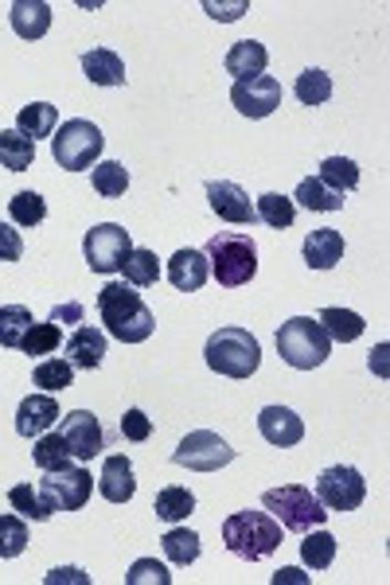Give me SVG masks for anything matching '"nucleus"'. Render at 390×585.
Returning a JSON list of instances; mask_svg holds the SVG:
<instances>
[{
  "label": "nucleus",
  "mask_w": 390,
  "mask_h": 585,
  "mask_svg": "<svg viewBox=\"0 0 390 585\" xmlns=\"http://www.w3.org/2000/svg\"><path fill=\"white\" fill-rule=\"evenodd\" d=\"M98 316L106 324V336L122 339V344H145L152 336V328H157L152 309L125 281H106L98 289Z\"/></svg>",
  "instance_id": "nucleus-1"
},
{
  "label": "nucleus",
  "mask_w": 390,
  "mask_h": 585,
  "mask_svg": "<svg viewBox=\"0 0 390 585\" xmlns=\"http://www.w3.org/2000/svg\"><path fill=\"white\" fill-rule=\"evenodd\" d=\"M223 543L246 562H262L282 546V523L270 511H234L223 520Z\"/></svg>",
  "instance_id": "nucleus-2"
},
{
  "label": "nucleus",
  "mask_w": 390,
  "mask_h": 585,
  "mask_svg": "<svg viewBox=\"0 0 390 585\" xmlns=\"http://www.w3.org/2000/svg\"><path fill=\"white\" fill-rule=\"evenodd\" d=\"M208 265L215 273V281L223 289H242L254 281L257 273V247L250 234L242 231H219L215 239L208 242Z\"/></svg>",
  "instance_id": "nucleus-3"
},
{
  "label": "nucleus",
  "mask_w": 390,
  "mask_h": 585,
  "mask_svg": "<svg viewBox=\"0 0 390 585\" xmlns=\"http://www.w3.org/2000/svg\"><path fill=\"white\" fill-rule=\"evenodd\" d=\"M262 508L282 523V531H293V535H305V531H313V527H324V520L333 515V511L316 500L313 488H305V484L270 488V492H262Z\"/></svg>",
  "instance_id": "nucleus-4"
},
{
  "label": "nucleus",
  "mask_w": 390,
  "mask_h": 585,
  "mask_svg": "<svg viewBox=\"0 0 390 585\" xmlns=\"http://www.w3.org/2000/svg\"><path fill=\"white\" fill-rule=\"evenodd\" d=\"M203 359L215 375H226V379H250L262 363V347L250 336L246 328H219L208 336V347H203Z\"/></svg>",
  "instance_id": "nucleus-5"
},
{
  "label": "nucleus",
  "mask_w": 390,
  "mask_h": 585,
  "mask_svg": "<svg viewBox=\"0 0 390 585\" xmlns=\"http://www.w3.org/2000/svg\"><path fill=\"white\" fill-rule=\"evenodd\" d=\"M277 355L289 363L293 372H313L333 355V339L313 316H293L277 328Z\"/></svg>",
  "instance_id": "nucleus-6"
},
{
  "label": "nucleus",
  "mask_w": 390,
  "mask_h": 585,
  "mask_svg": "<svg viewBox=\"0 0 390 585\" xmlns=\"http://www.w3.org/2000/svg\"><path fill=\"white\" fill-rule=\"evenodd\" d=\"M102 149H106V137L94 122L86 117H71L63 122V129H55L51 137V157L63 173H86V168L98 165Z\"/></svg>",
  "instance_id": "nucleus-7"
},
{
  "label": "nucleus",
  "mask_w": 390,
  "mask_h": 585,
  "mask_svg": "<svg viewBox=\"0 0 390 585\" xmlns=\"http://www.w3.org/2000/svg\"><path fill=\"white\" fill-rule=\"evenodd\" d=\"M91 492H94V477L83 469V464H63V469L43 472V480H40V495L48 500L51 511L86 508Z\"/></svg>",
  "instance_id": "nucleus-8"
},
{
  "label": "nucleus",
  "mask_w": 390,
  "mask_h": 585,
  "mask_svg": "<svg viewBox=\"0 0 390 585\" xmlns=\"http://www.w3.org/2000/svg\"><path fill=\"white\" fill-rule=\"evenodd\" d=\"M129 250H134V239H129V231L117 223H98L86 231L83 239V254H86V265H91L94 273H122V262L129 258Z\"/></svg>",
  "instance_id": "nucleus-9"
},
{
  "label": "nucleus",
  "mask_w": 390,
  "mask_h": 585,
  "mask_svg": "<svg viewBox=\"0 0 390 585\" xmlns=\"http://www.w3.org/2000/svg\"><path fill=\"white\" fill-rule=\"evenodd\" d=\"M231 461H234V449L219 433H211V429H196V433H188L172 449V464L191 472H219Z\"/></svg>",
  "instance_id": "nucleus-10"
},
{
  "label": "nucleus",
  "mask_w": 390,
  "mask_h": 585,
  "mask_svg": "<svg viewBox=\"0 0 390 585\" xmlns=\"http://www.w3.org/2000/svg\"><path fill=\"white\" fill-rule=\"evenodd\" d=\"M313 492L328 511H356L367 495V480H363V472L351 469V464H333V469H324L320 477H316Z\"/></svg>",
  "instance_id": "nucleus-11"
},
{
  "label": "nucleus",
  "mask_w": 390,
  "mask_h": 585,
  "mask_svg": "<svg viewBox=\"0 0 390 585\" xmlns=\"http://www.w3.org/2000/svg\"><path fill=\"white\" fill-rule=\"evenodd\" d=\"M282 94L285 91L274 75H257V79H246V83L231 86V106L239 109L242 117H250V122H262V117H270L282 106Z\"/></svg>",
  "instance_id": "nucleus-12"
},
{
  "label": "nucleus",
  "mask_w": 390,
  "mask_h": 585,
  "mask_svg": "<svg viewBox=\"0 0 390 585\" xmlns=\"http://www.w3.org/2000/svg\"><path fill=\"white\" fill-rule=\"evenodd\" d=\"M59 433L67 437L71 457L75 461H94V457L106 449V433H102V421L91 410H71L63 414V429Z\"/></svg>",
  "instance_id": "nucleus-13"
},
{
  "label": "nucleus",
  "mask_w": 390,
  "mask_h": 585,
  "mask_svg": "<svg viewBox=\"0 0 390 585\" xmlns=\"http://www.w3.org/2000/svg\"><path fill=\"white\" fill-rule=\"evenodd\" d=\"M208 207L219 215V219H223V223H234V227L257 223L250 196L239 188V184H231V180H211L208 184Z\"/></svg>",
  "instance_id": "nucleus-14"
},
{
  "label": "nucleus",
  "mask_w": 390,
  "mask_h": 585,
  "mask_svg": "<svg viewBox=\"0 0 390 585\" xmlns=\"http://www.w3.org/2000/svg\"><path fill=\"white\" fill-rule=\"evenodd\" d=\"M63 355H67V363L75 367V372H98L102 359H106V332L83 324V328H75L67 336Z\"/></svg>",
  "instance_id": "nucleus-15"
},
{
  "label": "nucleus",
  "mask_w": 390,
  "mask_h": 585,
  "mask_svg": "<svg viewBox=\"0 0 390 585\" xmlns=\"http://www.w3.org/2000/svg\"><path fill=\"white\" fill-rule=\"evenodd\" d=\"M208 278H211V265L203 250L183 247L168 258V281H172L180 293H200V289L208 285Z\"/></svg>",
  "instance_id": "nucleus-16"
},
{
  "label": "nucleus",
  "mask_w": 390,
  "mask_h": 585,
  "mask_svg": "<svg viewBox=\"0 0 390 585\" xmlns=\"http://www.w3.org/2000/svg\"><path fill=\"white\" fill-rule=\"evenodd\" d=\"M257 429H262V437L277 449L301 446V437H305V421H301L289 406H266V410L257 414Z\"/></svg>",
  "instance_id": "nucleus-17"
},
{
  "label": "nucleus",
  "mask_w": 390,
  "mask_h": 585,
  "mask_svg": "<svg viewBox=\"0 0 390 585\" xmlns=\"http://www.w3.org/2000/svg\"><path fill=\"white\" fill-rule=\"evenodd\" d=\"M55 418H63V410H59L55 395H28L24 403L17 406V433L20 437H43L51 426H55Z\"/></svg>",
  "instance_id": "nucleus-18"
},
{
  "label": "nucleus",
  "mask_w": 390,
  "mask_h": 585,
  "mask_svg": "<svg viewBox=\"0 0 390 585\" xmlns=\"http://www.w3.org/2000/svg\"><path fill=\"white\" fill-rule=\"evenodd\" d=\"M98 492L102 500L109 503H129L137 492V480H134V461L125 453H114L102 461V480H98Z\"/></svg>",
  "instance_id": "nucleus-19"
},
{
  "label": "nucleus",
  "mask_w": 390,
  "mask_h": 585,
  "mask_svg": "<svg viewBox=\"0 0 390 585\" xmlns=\"http://www.w3.org/2000/svg\"><path fill=\"white\" fill-rule=\"evenodd\" d=\"M223 66H226V75H234V83H246V79L266 75V66H270V51H266V43H257V40H239L231 51H226Z\"/></svg>",
  "instance_id": "nucleus-20"
},
{
  "label": "nucleus",
  "mask_w": 390,
  "mask_h": 585,
  "mask_svg": "<svg viewBox=\"0 0 390 585\" xmlns=\"http://www.w3.org/2000/svg\"><path fill=\"white\" fill-rule=\"evenodd\" d=\"M344 258V234L333 227H316L305 239V265L308 270H333Z\"/></svg>",
  "instance_id": "nucleus-21"
},
{
  "label": "nucleus",
  "mask_w": 390,
  "mask_h": 585,
  "mask_svg": "<svg viewBox=\"0 0 390 585\" xmlns=\"http://www.w3.org/2000/svg\"><path fill=\"white\" fill-rule=\"evenodd\" d=\"M9 20L20 40H43L51 28V4H43V0H17L9 9Z\"/></svg>",
  "instance_id": "nucleus-22"
},
{
  "label": "nucleus",
  "mask_w": 390,
  "mask_h": 585,
  "mask_svg": "<svg viewBox=\"0 0 390 585\" xmlns=\"http://www.w3.org/2000/svg\"><path fill=\"white\" fill-rule=\"evenodd\" d=\"M83 71L94 86H125V63L117 51L109 48H94L83 55Z\"/></svg>",
  "instance_id": "nucleus-23"
},
{
  "label": "nucleus",
  "mask_w": 390,
  "mask_h": 585,
  "mask_svg": "<svg viewBox=\"0 0 390 585\" xmlns=\"http://www.w3.org/2000/svg\"><path fill=\"white\" fill-rule=\"evenodd\" d=\"M293 203H301L305 211H340L344 196L336 188H328L320 176H305L297 184V191H293Z\"/></svg>",
  "instance_id": "nucleus-24"
},
{
  "label": "nucleus",
  "mask_w": 390,
  "mask_h": 585,
  "mask_svg": "<svg viewBox=\"0 0 390 585\" xmlns=\"http://www.w3.org/2000/svg\"><path fill=\"white\" fill-rule=\"evenodd\" d=\"M32 165H35V140H28L17 129H0V168L28 173Z\"/></svg>",
  "instance_id": "nucleus-25"
},
{
  "label": "nucleus",
  "mask_w": 390,
  "mask_h": 585,
  "mask_svg": "<svg viewBox=\"0 0 390 585\" xmlns=\"http://www.w3.org/2000/svg\"><path fill=\"white\" fill-rule=\"evenodd\" d=\"M55 125H59V109L51 102H32L17 114V133H24L28 140H40V137H55Z\"/></svg>",
  "instance_id": "nucleus-26"
},
{
  "label": "nucleus",
  "mask_w": 390,
  "mask_h": 585,
  "mask_svg": "<svg viewBox=\"0 0 390 585\" xmlns=\"http://www.w3.org/2000/svg\"><path fill=\"white\" fill-rule=\"evenodd\" d=\"M122 273H125V285L152 289L160 281V258L152 254V250H145V247H134V250H129V258L122 262Z\"/></svg>",
  "instance_id": "nucleus-27"
},
{
  "label": "nucleus",
  "mask_w": 390,
  "mask_h": 585,
  "mask_svg": "<svg viewBox=\"0 0 390 585\" xmlns=\"http://www.w3.org/2000/svg\"><path fill=\"white\" fill-rule=\"evenodd\" d=\"M316 321H320V328L328 332L333 344H351V339H359L363 336V328H367L363 316L351 313V309H324Z\"/></svg>",
  "instance_id": "nucleus-28"
},
{
  "label": "nucleus",
  "mask_w": 390,
  "mask_h": 585,
  "mask_svg": "<svg viewBox=\"0 0 390 585\" xmlns=\"http://www.w3.org/2000/svg\"><path fill=\"white\" fill-rule=\"evenodd\" d=\"M152 511H157V520H165V523H183L191 511H196V495L180 484H168V488H160L157 492Z\"/></svg>",
  "instance_id": "nucleus-29"
},
{
  "label": "nucleus",
  "mask_w": 390,
  "mask_h": 585,
  "mask_svg": "<svg viewBox=\"0 0 390 585\" xmlns=\"http://www.w3.org/2000/svg\"><path fill=\"white\" fill-rule=\"evenodd\" d=\"M254 215H257V223L274 227V231H285V227H293V219H297V203H293L289 196L266 191V196H257Z\"/></svg>",
  "instance_id": "nucleus-30"
},
{
  "label": "nucleus",
  "mask_w": 390,
  "mask_h": 585,
  "mask_svg": "<svg viewBox=\"0 0 390 585\" xmlns=\"http://www.w3.org/2000/svg\"><path fill=\"white\" fill-rule=\"evenodd\" d=\"M293 94H297L301 106H324V102L333 98V75L320 71V66H308L293 83Z\"/></svg>",
  "instance_id": "nucleus-31"
},
{
  "label": "nucleus",
  "mask_w": 390,
  "mask_h": 585,
  "mask_svg": "<svg viewBox=\"0 0 390 585\" xmlns=\"http://www.w3.org/2000/svg\"><path fill=\"white\" fill-rule=\"evenodd\" d=\"M32 383L43 395H59V390H67L71 383H75V367H71L63 355H59V359H40L32 372Z\"/></svg>",
  "instance_id": "nucleus-32"
},
{
  "label": "nucleus",
  "mask_w": 390,
  "mask_h": 585,
  "mask_svg": "<svg viewBox=\"0 0 390 585\" xmlns=\"http://www.w3.org/2000/svg\"><path fill=\"white\" fill-rule=\"evenodd\" d=\"M32 461L40 472H51V469H63V464H71L75 457H71V446L63 433H43L35 437V449H32Z\"/></svg>",
  "instance_id": "nucleus-33"
},
{
  "label": "nucleus",
  "mask_w": 390,
  "mask_h": 585,
  "mask_svg": "<svg viewBox=\"0 0 390 585\" xmlns=\"http://www.w3.org/2000/svg\"><path fill=\"white\" fill-rule=\"evenodd\" d=\"M9 219L17 227H24V231H32V227H40L48 219V199L40 191H17L9 199Z\"/></svg>",
  "instance_id": "nucleus-34"
},
{
  "label": "nucleus",
  "mask_w": 390,
  "mask_h": 585,
  "mask_svg": "<svg viewBox=\"0 0 390 585\" xmlns=\"http://www.w3.org/2000/svg\"><path fill=\"white\" fill-rule=\"evenodd\" d=\"M160 546H165V554H168V562L172 566H191V562L200 558V535L196 531H188V527H172V531H165V539H160Z\"/></svg>",
  "instance_id": "nucleus-35"
},
{
  "label": "nucleus",
  "mask_w": 390,
  "mask_h": 585,
  "mask_svg": "<svg viewBox=\"0 0 390 585\" xmlns=\"http://www.w3.org/2000/svg\"><path fill=\"white\" fill-rule=\"evenodd\" d=\"M91 180H94V191H98L102 199H122L125 191H129V168L117 165V160H102V165L91 168Z\"/></svg>",
  "instance_id": "nucleus-36"
},
{
  "label": "nucleus",
  "mask_w": 390,
  "mask_h": 585,
  "mask_svg": "<svg viewBox=\"0 0 390 585\" xmlns=\"http://www.w3.org/2000/svg\"><path fill=\"white\" fill-rule=\"evenodd\" d=\"M32 309L24 305H0V347H20L32 328Z\"/></svg>",
  "instance_id": "nucleus-37"
},
{
  "label": "nucleus",
  "mask_w": 390,
  "mask_h": 585,
  "mask_svg": "<svg viewBox=\"0 0 390 585\" xmlns=\"http://www.w3.org/2000/svg\"><path fill=\"white\" fill-rule=\"evenodd\" d=\"M320 176L328 188H336L340 196H348V191H356V184H359V165L356 160H348V157H324L320 160Z\"/></svg>",
  "instance_id": "nucleus-38"
},
{
  "label": "nucleus",
  "mask_w": 390,
  "mask_h": 585,
  "mask_svg": "<svg viewBox=\"0 0 390 585\" xmlns=\"http://www.w3.org/2000/svg\"><path fill=\"white\" fill-rule=\"evenodd\" d=\"M9 503H12V511L17 515H24V520H35V523H48L55 511L48 508V500L40 495V488H32V484H17L9 492Z\"/></svg>",
  "instance_id": "nucleus-39"
},
{
  "label": "nucleus",
  "mask_w": 390,
  "mask_h": 585,
  "mask_svg": "<svg viewBox=\"0 0 390 585\" xmlns=\"http://www.w3.org/2000/svg\"><path fill=\"white\" fill-rule=\"evenodd\" d=\"M301 558L308 570H328L336 558V539L328 531H305V543H301Z\"/></svg>",
  "instance_id": "nucleus-40"
},
{
  "label": "nucleus",
  "mask_w": 390,
  "mask_h": 585,
  "mask_svg": "<svg viewBox=\"0 0 390 585\" xmlns=\"http://www.w3.org/2000/svg\"><path fill=\"white\" fill-rule=\"evenodd\" d=\"M63 344V332H59V324L43 321V324H32L24 336V344H20V352L32 355V359H43V355H51L55 347Z\"/></svg>",
  "instance_id": "nucleus-41"
},
{
  "label": "nucleus",
  "mask_w": 390,
  "mask_h": 585,
  "mask_svg": "<svg viewBox=\"0 0 390 585\" xmlns=\"http://www.w3.org/2000/svg\"><path fill=\"white\" fill-rule=\"evenodd\" d=\"M28 551L24 515H0V558H20Z\"/></svg>",
  "instance_id": "nucleus-42"
},
{
  "label": "nucleus",
  "mask_w": 390,
  "mask_h": 585,
  "mask_svg": "<svg viewBox=\"0 0 390 585\" xmlns=\"http://www.w3.org/2000/svg\"><path fill=\"white\" fill-rule=\"evenodd\" d=\"M125 585H172V574H168L165 562L157 558H137L125 574Z\"/></svg>",
  "instance_id": "nucleus-43"
},
{
  "label": "nucleus",
  "mask_w": 390,
  "mask_h": 585,
  "mask_svg": "<svg viewBox=\"0 0 390 585\" xmlns=\"http://www.w3.org/2000/svg\"><path fill=\"white\" fill-rule=\"evenodd\" d=\"M122 437L125 441H149L152 437V421L145 418V410H125L122 414Z\"/></svg>",
  "instance_id": "nucleus-44"
},
{
  "label": "nucleus",
  "mask_w": 390,
  "mask_h": 585,
  "mask_svg": "<svg viewBox=\"0 0 390 585\" xmlns=\"http://www.w3.org/2000/svg\"><path fill=\"white\" fill-rule=\"evenodd\" d=\"M24 258V239L9 223H0V262H20Z\"/></svg>",
  "instance_id": "nucleus-45"
},
{
  "label": "nucleus",
  "mask_w": 390,
  "mask_h": 585,
  "mask_svg": "<svg viewBox=\"0 0 390 585\" xmlns=\"http://www.w3.org/2000/svg\"><path fill=\"white\" fill-rule=\"evenodd\" d=\"M203 9H208V17H215V20H239L242 12L250 9V4H246V0H239V4H215V0H208Z\"/></svg>",
  "instance_id": "nucleus-46"
},
{
  "label": "nucleus",
  "mask_w": 390,
  "mask_h": 585,
  "mask_svg": "<svg viewBox=\"0 0 390 585\" xmlns=\"http://www.w3.org/2000/svg\"><path fill=\"white\" fill-rule=\"evenodd\" d=\"M78 321H83V305H78V301L51 309V324H78Z\"/></svg>",
  "instance_id": "nucleus-47"
},
{
  "label": "nucleus",
  "mask_w": 390,
  "mask_h": 585,
  "mask_svg": "<svg viewBox=\"0 0 390 585\" xmlns=\"http://www.w3.org/2000/svg\"><path fill=\"white\" fill-rule=\"evenodd\" d=\"M59 582H78V585H91V577L83 574V570H75V566H59V570H51L48 574V585H59Z\"/></svg>",
  "instance_id": "nucleus-48"
},
{
  "label": "nucleus",
  "mask_w": 390,
  "mask_h": 585,
  "mask_svg": "<svg viewBox=\"0 0 390 585\" xmlns=\"http://www.w3.org/2000/svg\"><path fill=\"white\" fill-rule=\"evenodd\" d=\"M285 582H305V574H301V570H282V574H274V585H285Z\"/></svg>",
  "instance_id": "nucleus-49"
}]
</instances>
